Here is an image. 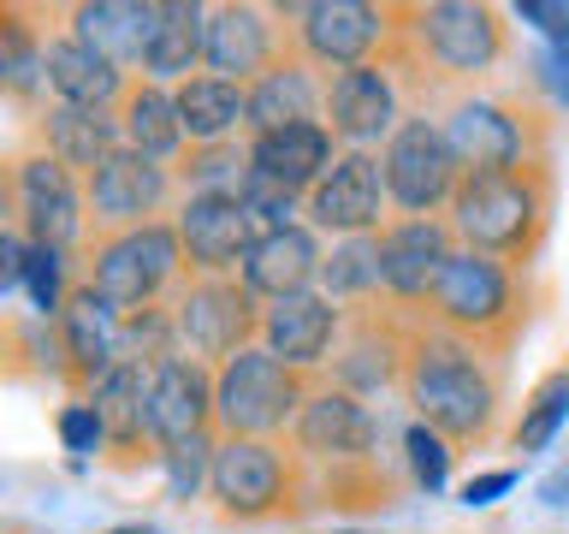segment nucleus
Here are the masks:
<instances>
[{
	"label": "nucleus",
	"mask_w": 569,
	"mask_h": 534,
	"mask_svg": "<svg viewBox=\"0 0 569 534\" xmlns=\"http://www.w3.org/2000/svg\"><path fill=\"white\" fill-rule=\"evenodd\" d=\"M297 202H302V196L267 185V178H256V172H249L243 190H238V208H243V220H249V231H256V238H273V231L297 226V220H291Z\"/></svg>",
	"instance_id": "obj_39"
},
{
	"label": "nucleus",
	"mask_w": 569,
	"mask_h": 534,
	"mask_svg": "<svg viewBox=\"0 0 569 534\" xmlns=\"http://www.w3.org/2000/svg\"><path fill=\"white\" fill-rule=\"evenodd\" d=\"M24 291H30V309L36 320H60L66 309V249H48V244H30L24 256Z\"/></svg>",
	"instance_id": "obj_38"
},
{
	"label": "nucleus",
	"mask_w": 569,
	"mask_h": 534,
	"mask_svg": "<svg viewBox=\"0 0 569 534\" xmlns=\"http://www.w3.org/2000/svg\"><path fill=\"white\" fill-rule=\"evenodd\" d=\"M297 457L302 463H327L332 475L345 469H368L373 452H380V416L345 386H320L302 398L297 422H291Z\"/></svg>",
	"instance_id": "obj_10"
},
{
	"label": "nucleus",
	"mask_w": 569,
	"mask_h": 534,
	"mask_svg": "<svg viewBox=\"0 0 569 534\" xmlns=\"http://www.w3.org/2000/svg\"><path fill=\"white\" fill-rule=\"evenodd\" d=\"M42 137H48V155L60 160V167L83 172V178L96 172L113 149H124L113 113H96V107H66V101H53L48 113H42Z\"/></svg>",
	"instance_id": "obj_32"
},
{
	"label": "nucleus",
	"mask_w": 569,
	"mask_h": 534,
	"mask_svg": "<svg viewBox=\"0 0 569 534\" xmlns=\"http://www.w3.org/2000/svg\"><path fill=\"white\" fill-rule=\"evenodd\" d=\"M53 427H60V445L71 457H96V452H107V427H101V416H96V404L89 398H71L60 416H53Z\"/></svg>",
	"instance_id": "obj_42"
},
{
	"label": "nucleus",
	"mask_w": 569,
	"mask_h": 534,
	"mask_svg": "<svg viewBox=\"0 0 569 534\" xmlns=\"http://www.w3.org/2000/svg\"><path fill=\"white\" fill-rule=\"evenodd\" d=\"M403 356H409V338H398V327H380V315H362L345 338V350L332 356V374L338 386L368 398V392H386L403 380Z\"/></svg>",
	"instance_id": "obj_29"
},
{
	"label": "nucleus",
	"mask_w": 569,
	"mask_h": 534,
	"mask_svg": "<svg viewBox=\"0 0 569 534\" xmlns=\"http://www.w3.org/2000/svg\"><path fill=\"white\" fill-rule=\"evenodd\" d=\"M7 208H18V172L0 167V231H7Z\"/></svg>",
	"instance_id": "obj_48"
},
{
	"label": "nucleus",
	"mask_w": 569,
	"mask_h": 534,
	"mask_svg": "<svg viewBox=\"0 0 569 534\" xmlns=\"http://www.w3.org/2000/svg\"><path fill=\"white\" fill-rule=\"evenodd\" d=\"M172 333L178 350L196 363H226L261 333V309L243 291V279H190L184 297L172 303Z\"/></svg>",
	"instance_id": "obj_9"
},
{
	"label": "nucleus",
	"mask_w": 569,
	"mask_h": 534,
	"mask_svg": "<svg viewBox=\"0 0 569 534\" xmlns=\"http://www.w3.org/2000/svg\"><path fill=\"white\" fill-rule=\"evenodd\" d=\"M403 463H409V481H416L421 493H439L445 481H451V439H439L427 422H409Z\"/></svg>",
	"instance_id": "obj_40"
},
{
	"label": "nucleus",
	"mask_w": 569,
	"mask_h": 534,
	"mask_svg": "<svg viewBox=\"0 0 569 534\" xmlns=\"http://www.w3.org/2000/svg\"><path fill=\"white\" fill-rule=\"evenodd\" d=\"M53 333H60V368L78 380L83 392L101 380L107 368L119 363V338H124V315L107 303L96 285H71L60 320H53Z\"/></svg>",
	"instance_id": "obj_19"
},
{
	"label": "nucleus",
	"mask_w": 569,
	"mask_h": 534,
	"mask_svg": "<svg viewBox=\"0 0 569 534\" xmlns=\"http://www.w3.org/2000/svg\"><path fill=\"white\" fill-rule=\"evenodd\" d=\"M279 18H297L291 36L302 60L332 71L373 66V48H386L391 36V12L368 0H309V7H279Z\"/></svg>",
	"instance_id": "obj_11"
},
{
	"label": "nucleus",
	"mask_w": 569,
	"mask_h": 534,
	"mask_svg": "<svg viewBox=\"0 0 569 534\" xmlns=\"http://www.w3.org/2000/svg\"><path fill=\"white\" fill-rule=\"evenodd\" d=\"M238 279H243L249 297H267V303L315 291L320 285V238H315V226H284V231H273V238H256L249 256H243V267H238Z\"/></svg>",
	"instance_id": "obj_24"
},
{
	"label": "nucleus",
	"mask_w": 569,
	"mask_h": 534,
	"mask_svg": "<svg viewBox=\"0 0 569 534\" xmlns=\"http://www.w3.org/2000/svg\"><path fill=\"white\" fill-rule=\"evenodd\" d=\"M149 368L154 363H131V356H119V363L83 392V398L96 404V416H101L113 452H142V445H149V416H142V409H149Z\"/></svg>",
	"instance_id": "obj_28"
},
{
	"label": "nucleus",
	"mask_w": 569,
	"mask_h": 534,
	"mask_svg": "<svg viewBox=\"0 0 569 534\" xmlns=\"http://www.w3.org/2000/svg\"><path fill=\"white\" fill-rule=\"evenodd\" d=\"M409 48L421 66H433L439 78H480L505 60V18L475 0H433V7H409Z\"/></svg>",
	"instance_id": "obj_6"
},
{
	"label": "nucleus",
	"mask_w": 569,
	"mask_h": 534,
	"mask_svg": "<svg viewBox=\"0 0 569 534\" xmlns=\"http://www.w3.org/2000/svg\"><path fill=\"white\" fill-rule=\"evenodd\" d=\"M119 137H124V149H137V155H149V160H167L184 149V119H178V101H172V89H160V83H131L124 89V101H119Z\"/></svg>",
	"instance_id": "obj_33"
},
{
	"label": "nucleus",
	"mask_w": 569,
	"mask_h": 534,
	"mask_svg": "<svg viewBox=\"0 0 569 534\" xmlns=\"http://www.w3.org/2000/svg\"><path fill=\"white\" fill-rule=\"evenodd\" d=\"M24 256H30V238L0 231V303H7V291H18V285H24Z\"/></svg>",
	"instance_id": "obj_45"
},
{
	"label": "nucleus",
	"mask_w": 569,
	"mask_h": 534,
	"mask_svg": "<svg viewBox=\"0 0 569 534\" xmlns=\"http://www.w3.org/2000/svg\"><path fill=\"white\" fill-rule=\"evenodd\" d=\"M516 487V469H487V475H469L462 481V505L469 511H480V505H498Z\"/></svg>",
	"instance_id": "obj_44"
},
{
	"label": "nucleus",
	"mask_w": 569,
	"mask_h": 534,
	"mask_svg": "<svg viewBox=\"0 0 569 534\" xmlns=\"http://www.w3.org/2000/svg\"><path fill=\"white\" fill-rule=\"evenodd\" d=\"M540 71H546V83L558 89V101L569 107V36H563V42H546V53H540Z\"/></svg>",
	"instance_id": "obj_46"
},
{
	"label": "nucleus",
	"mask_w": 569,
	"mask_h": 534,
	"mask_svg": "<svg viewBox=\"0 0 569 534\" xmlns=\"http://www.w3.org/2000/svg\"><path fill=\"white\" fill-rule=\"evenodd\" d=\"M338 338H345V309L327 291H297V297H279L261 309V350L279 356L297 374L327 363Z\"/></svg>",
	"instance_id": "obj_18"
},
{
	"label": "nucleus",
	"mask_w": 569,
	"mask_h": 534,
	"mask_svg": "<svg viewBox=\"0 0 569 534\" xmlns=\"http://www.w3.org/2000/svg\"><path fill=\"white\" fill-rule=\"evenodd\" d=\"M249 101V131H284V125H309L327 107V83H315V66L302 53H279L256 83L243 89Z\"/></svg>",
	"instance_id": "obj_26"
},
{
	"label": "nucleus",
	"mask_w": 569,
	"mask_h": 534,
	"mask_svg": "<svg viewBox=\"0 0 569 534\" xmlns=\"http://www.w3.org/2000/svg\"><path fill=\"white\" fill-rule=\"evenodd\" d=\"M327 119H332V137H345L350 149H368V142L391 137L403 125L391 71L386 66L332 71V83H327Z\"/></svg>",
	"instance_id": "obj_22"
},
{
	"label": "nucleus",
	"mask_w": 569,
	"mask_h": 534,
	"mask_svg": "<svg viewBox=\"0 0 569 534\" xmlns=\"http://www.w3.org/2000/svg\"><path fill=\"white\" fill-rule=\"evenodd\" d=\"M83 190H89L96 226L131 231V226H149L154 214L172 202V167H160V160L137 155V149H113L96 172H89Z\"/></svg>",
	"instance_id": "obj_14"
},
{
	"label": "nucleus",
	"mask_w": 569,
	"mask_h": 534,
	"mask_svg": "<svg viewBox=\"0 0 569 534\" xmlns=\"http://www.w3.org/2000/svg\"><path fill=\"white\" fill-rule=\"evenodd\" d=\"M202 30H208V7H196V0H160L154 36L142 48L149 83L167 89V83L196 78V66H202Z\"/></svg>",
	"instance_id": "obj_30"
},
{
	"label": "nucleus",
	"mask_w": 569,
	"mask_h": 534,
	"mask_svg": "<svg viewBox=\"0 0 569 534\" xmlns=\"http://www.w3.org/2000/svg\"><path fill=\"white\" fill-rule=\"evenodd\" d=\"M398 386H403V398L416 404V422H427L439 439L480 445L492 434L498 380H492L480 345H469V338H457L445 327L409 333V356H403Z\"/></svg>",
	"instance_id": "obj_1"
},
{
	"label": "nucleus",
	"mask_w": 569,
	"mask_h": 534,
	"mask_svg": "<svg viewBox=\"0 0 569 534\" xmlns=\"http://www.w3.org/2000/svg\"><path fill=\"white\" fill-rule=\"evenodd\" d=\"M42 83L53 89V101L66 107H96V113H107L113 101H124V71L107 60L101 48L78 42V36H53V42L42 48Z\"/></svg>",
	"instance_id": "obj_25"
},
{
	"label": "nucleus",
	"mask_w": 569,
	"mask_h": 534,
	"mask_svg": "<svg viewBox=\"0 0 569 534\" xmlns=\"http://www.w3.org/2000/svg\"><path fill=\"white\" fill-rule=\"evenodd\" d=\"M516 18L533 24L546 42H563L569 36V0H516Z\"/></svg>",
	"instance_id": "obj_43"
},
{
	"label": "nucleus",
	"mask_w": 569,
	"mask_h": 534,
	"mask_svg": "<svg viewBox=\"0 0 569 534\" xmlns=\"http://www.w3.org/2000/svg\"><path fill=\"white\" fill-rule=\"evenodd\" d=\"M386 172H380V155L368 149H345L327 167V178L302 196L309 220L332 238H373L386 226Z\"/></svg>",
	"instance_id": "obj_12"
},
{
	"label": "nucleus",
	"mask_w": 569,
	"mask_h": 534,
	"mask_svg": "<svg viewBox=\"0 0 569 534\" xmlns=\"http://www.w3.org/2000/svg\"><path fill=\"white\" fill-rule=\"evenodd\" d=\"M42 48L48 42H36V30L24 18L0 12V89H7V96H36V89H48L42 83Z\"/></svg>",
	"instance_id": "obj_36"
},
{
	"label": "nucleus",
	"mask_w": 569,
	"mask_h": 534,
	"mask_svg": "<svg viewBox=\"0 0 569 534\" xmlns=\"http://www.w3.org/2000/svg\"><path fill=\"white\" fill-rule=\"evenodd\" d=\"M279 60V30L267 24L261 7H213L202 30V66L208 78L226 83H256L267 66Z\"/></svg>",
	"instance_id": "obj_21"
},
{
	"label": "nucleus",
	"mask_w": 569,
	"mask_h": 534,
	"mask_svg": "<svg viewBox=\"0 0 569 534\" xmlns=\"http://www.w3.org/2000/svg\"><path fill=\"white\" fill-rule=\"evenodd\" d=\"M178 244H184V267L196 279H231L256 244L249 231L238 196H213V190H196L178 202Z\"/></svg>",
	"instance_id": "obj_15"
},
{
	"label": "nucleus",
	"mask_w": 569,
	"mask_h": 534,
	"mask_svg": "<svg viewBox=\"0 0 569 534\" xmlns=\"http://www.w3.org/2000/svg\"><path fill=\"white\" fill-rule=\"evenodd\" d=\"M320 291L332 303L380 297V231L373 238H338L332 256H320Z\"/></svg>",
	"instance_id": "obj_34"
},
{
	"label": "nucleus",
	"mask_w": 569,
	"mask_h": 534,
	"mask_svg": "<svg viewBox=\"0 0 569 534\" xmlns=\"http://www.w3.org/2000/svg\"><path fill=\"white\" fill-rule=\"evenodd\" d=\"M540 498H546V505H569V463H563V469H551V475L540 481Z\"/></svg>",
	"instance_id": "obj_47"
},
{
	"label": "nucleus",
	"mask_w": 569,
	"mask_h": 534,
	"mask_svg": "<svg viewBox=\"0 0 569 534\" xmlns=\"http://www.w3.org/2000/svg\"><path fill=\"white\" fill-rule=\"evenodd\" d=\"M551 220V172L540 160H522L510 172H462L451 196V231L462 249H480L492 261H528Z\"/></svg>",
	"instance_id": "obj_2"
},
{
	"label": "nucleus",
	"mask_w": 569,
	"mask_h": 534,
	"mask_svg": "<svg viewBox=\"0 0 569 534\" xmlns=\"http://www.w3.org/2000/svg\"><path fill=\"white\" fill-rule=\"evenodd\" d=\"M332 142H338L332 125H320V119L284 125V131H261V137H249V172L279 185V190H291V196H309L338 160Z\"/></svg>",
	"instance_id": "obj_23"
},
{
	"label": "nucleus",
	"mask_w": 569,
	"mask_h": 534,
	"mask_svg": "<svg viewBox=\"0 0 569 534\" xmlns=\"http://www.w3.org/2000/svg\"><path fill=\"white\" fill-rule=\"evenodd\" d=\"M563 427H569V368H551L546 380L528 392L522 422H516L510 445H516V452H546V445L558 439Z\"/></svg>",
	"instance_id": "obj_35"
},
{
	"label": "nucleus",
	"mask_w": 569,
	"mask_h": 534,
	"mask_svg": "<svg viewBox=\"0 0 569 534\" xmlns=\"http://www.w3.org/2000/svg\"><path fill=\"white\" fill-rule=\"evenodd\" d=\"M178 101V119H184V137L190 149H213V142H231L249 125V101H243V83H226V78H208L196 71L172 89Z\"/></svg>",
	"instance_id": "obj_31"
},
{
	"label": "nucleus",
	"mask_w": 569,
	"mask_h": 534,
	"mask_svg": "<svg viewBox=\"0 0 569 534\" xmlns=\"http://www.w3.org/2000/svg\"><path fill=\"white\" fill-rule=\"evenodd\" d=\"M302 374L284 368L279 356L249 345L213 368V422L226 439H273L297 422L302 409Z\"/></svg>",
	"instance_id": "obj_4"
},
{
	"label": "nucleus",
	"mask_w": 569,
	"mask_h": 534,
	"mask_svg": "<svg viewBox=\"0 0 569 534\" xmlns=\"http://www.w3.org/2000/svg\"><path fill=\"white\" fill-rule=\"evenodd\" d=\"M213 505L238 523H261L279 516L297 493V463L284 457V445L273 439H220L213 445V469H208Z\"/></svg>",
	"instance_id": "obj_7"
},
{
	"label": "nucleus",
	"mask_w": 569,
	"mask_h": 534,
	"mask_svg": "<svg viewBox=\"0 0 569 534\" xmlns=\"http://www.w3.org/2000/svg\"><path fill=\"white\" fill-rule=\"evenodd\" d=\"M107 534H167V528H154V523H119V528H107Z\"/></svg>",
	"instance_id": "obj_49"
},
{
	"label": "nucleus",
	"mask_w": 569,
	"mask_h": 534,
	"mask_svg": "<svg viewBox=\"0 0 569 534\" xmlns=\"http://www.w3.org/2000/svg\"><path fill=\"white\" fill-rule=\"evenodd\" d=\"M445 142H451L462 172H510L528 160V125L510 113L505 101H457L445 119Z\"/></svg>",
	"instance_id": "obj_20"
},
{
	"label": "nucleus",
	"mask_w": 569,
	"mask_h": 534,
	"mask_svg": "<svg viewBox=\"0 0 569 534\" xmlns=\"http://www.w3.org/2000/svg\"><path fill=\"white\" fill-rule=\"evenodd\" d=\"M249 178V149L238 142H213V149H190L184 155V185L196 190H213V196H238Z\"/></svg>",
	"instance_id": "obj_37"
},
{
	"label": "nucleus",
	"mask_w": 569,
	"mask_h": 534,
	"mask_svg": "<svg viewBox=\"0 0 569 534\" xmlns=\"http://www.w3.org/2000/svg\"><path fill=\"white\" fill-rule=\"evenodd\" d=\"M154 18H160V0H96V7H71V36L101 48L124 71V66H142Z\"/></svg>",
	"instance_id": "obj_27"
},
{
	"label": "nucleus",
	"mask_w": 569,
	"mask_h": 534,
	"mask_svg": "<svg viewBox=\"0 0 569 534\" xmlns=\"http://www.w3.org/2000/svg\"><path fill=\"white\" fill-rule=\"evenodd\" d=\"M184 267V244H178V226L149 220L131 231H107L96 238V256H89V285L113 303L119 315H142L167 297V285Z\"/></svg>",
	"instance_id": "obj_5"
},
{
	"label": "nucleus",
	"mask_w": 569,
	"mask_h": 534,
	"mask_svg": "<svg viewBox=\"0 0 569 534\" xmlns=\"http://www.w3.org/2000/svg\"><path fill=\"white\" fill-rule=\"evenodd\" d=\"M451 226L445 220H386L380 226V291L391 303H427L433 297V285L445 274V261H451Z\"/></svg>",
	"instance_id": "obj_16"
},
{
	"label": "nucleus",
	"mask_w": 569,
	"mask_h": 534,
	"mask_svg": "<svg viewBox=\"0 0 569 534\" xmlns=\"http://www.w3.org/2000/svg\"><path fill=\"white\" fill-rule=\"evenodd\" d=\"M380 172H386V196L409 214V220H427V214L445 208L462 185V167H457L451 142H445V125H433V119H403L398 131L386 137Z\"/></svg>",
	"instance_id": "obj_8"
},
{
	"label": "nucleus",
	"mask_w": 569,
	"mask_h": 534,
	"mask_svg": "<svg viewBox=\"0 0 569 534\" xmlns=\"http://www.w3.org/2000/svg\"><path fill=\"white\" fill-rule=\"evenodd\" d=\"M149 445L154 457L167 452V445H184L196 434H208L213 422V368L196 363V356L172 350L160 356V363L149 368Z\"/></svg>",
	"instance_id": "obj_13"
},
{
	"label": "nucleus",
	"mask_w": 569,
	"mask_h": 534,
	"mask_svg": "<svg viewBox=\"0 0 569 534\" xmlns=\"http://www.w3.org/2000/svg\"><path fill=\"white\" fill-rule=\"evenodd\" d=\"M18 214H24V238L48 244V249H71L83 238V196H78V172L60 167L48 149L18 160Z\"/></svg>",
	"instance_id": "obj_17"
},
{
	"label": "nucleus",
	"mask_w": 569,
	"mask_h": 534,
	"mask_svg": "<svg viewBox=\"0 0 569 534\" xmlns=\"http://www.w3.org/2000/svg\"><path fill=\"white\" fill-rule=\"evenodd\" d=\"M160 469H167V493L190 505V498L208 487V469H213V439H208V434H196V439H184V445H167V452H160Z\"/></svg>",
	"instance_id": "obj_41"
},
{
	"label": "nucleus",
	"mask_w": 569,
	"mask_h": 534,
	"mask_svg": "<svg viewBox=\"0 0 569 534\" xmlns=\"http://www.w3.org/2000/svg\"><path fill=\"white\" fill-rule=\"evenodd\" d=\"M427 309H433V320L445 333L469 338V345H492V350H505L516 338V327H522L516 274L505 261L480 256V249H451V261H445Z\"/></svg>",
	"instance_id": "obj_3"
}]
</instances>
